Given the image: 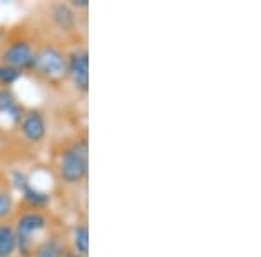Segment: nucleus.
Returning a JSON list of instances; mask_svg holds the SVG:
<instances>
[{
	"label": "nucleus",
	"instance_id": "f257e3e1",
	"mask_svg": "<svg viewBox=\"0 0 261 257\" xmlns=\"http://www.w3.org/2000/svg\"><path fill=\"white\" fill-rule=\"evenodd\" d=\"M89 172V142L86 137L71 142L61 153L60 176L66 184H79Z\"/></svg>",
	"mask_w": 261,
	"mask_h": 257
},
{
	"label": "nucleus",
	"instance_id": "f03ea898",
	"mask_svg": "<svg viewBox=\"0 0 261 257\" xmlns=\"http://www.w3.org/2000/svg\"><path fill=\"white\" fill-rule=\"evenodd\" d=\"M47 230V217L40 210H30V212L21 214L16 221V242H18V250L23 255L32 254L35 247V237Z\"/></svg>",
	"mask_w": 261,
	"mask_h": 257
},
{
	"label": "nucleus",
	"instance_id": "7ed1b4c3",
	"mask_svg": "<svg viewBox=\"0 0 261 257\" xmlns=\"http://www.w3.org/2000/svg\"><path fill=\"white\" fill-rule=\"evenodd\" d=\"M68 68V61H66V54H63L60 49L54 45H45L40 50H37V60H35V71H39L47 78H61L66 75Z\"/></svg>",
	"mask_w": 261,
	"mask_h": 257
},
{
	"label": "nucleus",
	"instance_id": "20e7f679",
	"mask_svg": "<svg viewBox=\"0 0 261 257\" xmlns=\"http://www.w3.org/2000/svg\"><path fill=\"white\" fill-rule=\"evenodd\" d=\"M0 60L4 65L12 66L19 71L33 70L35 68L37 50L28 40H14L2 50Z\"/></svg>",
	"mask_w": 261,
	"mask_h": 257
},
{
	"label": "nucleus",
	"instance_id": "39448f33",
	"mask_svg": "<svg viewBox=\"0 0 261 257\" xmlns=\"http://www.w3.org/2000/svg\"><path fill=\"white\" fill-rule=\"evenodd\" d=\"M68 68L66 75L70 77L75 91L86 94L89 91V52L84 47H77L66 56Z\"/></svg>",
	"mask_w": 261,
	"mask_h": 257
},
{
	"label": "nucleus",
	"instance_id": "423d86ee",
	"mask_svg": "<svg viewBox=\"0 0 261 257\" xmlns=\"http://www.w3.org/2000/svg\"><path fill=\"white\" fill-rule=\"evenodd\" d=\"M19 129L23 137L30 142H40L47 136V122L39 109H30L23 113V119L19 120Z\"/></svg>",
	"mask_w": 261,
	"mask_h": 257
},
{
	"label": "nucleus",
	"instance_id": "0eeeda50",
	"mask_svg": "<svg viewBox=\"0 0 261 257\" xmlns=\"http://www.w3.org/2000/svg\"><path fill=\"white\" fill-rule=\"evenodd\" d=\"M0 115L6 117L11 124H19L23 119V108H21L18 98L11 89H0Z\"/></svg>",
	"mask_w": 261,
	"mask_h": 257
},
{
	"label": "nucleus",
	"instance_id": "6e6552de",
	"mask_svg": "<svg viewBox=\"0 0 261 257\" xmlns=\"http://www.w3.org/2000/svg\"><path fill=\"white\" fill-rule=\"evenodd\" d=\"M33 257H65L66 247L60 238L49 237L33 247Z\"/></svg>",
	"mask_w": 261,
	"mask_h": 257
},
{
	"label": "nucleus",
	"instance_id": "1a4fd4ad",
	"mask_svg": "<svg viewBox=\"0 0 261 257\" xmlns=\"http://www.w3.org/2000/svg\"><path fill=\"white\" fill-rule=\"evenodd\" d=\"M18 250L14 226L0 222V257H12Z\"/></svg>",
	"mask_w": 261,
	"mask_h": 257
},
{
	"label": "nucleus",
	"instance_id": "9d476101",
	"mask_svg": "<svg viewBox=\"0 0 261 257\" xmlns=\"http://www.w3.org/2000/svg\"><path fill=\"white\" fill-rule=\"evenodd\" d=\"M53 21L65 32H70L77 23L75 18V11L71 9L68 4H56L53 7Z\"/></svg>",
	"mask_w": 261,
	"mask_h": 257
},
{
	"label": "nucleus",
	"instance_id": "9b49d317",
	"mask_svg": "<svg viewBox=\"0 0 261 257\" xmlns=\"http://www.w3.org/2000/svg\"><path fill=\"white\" fill-rule=\"evenodd\" d=\"M21 195H23L24 204L30 205L32 210H42V209H45L50 204L49 193H45V191H42V189H39V188L32 186V184L24 189V191H21Z\"/></svg>",
	"mask_w": 261,
	"mask_h": 257
},
{
	"label": "nucleus",
	"instance_id": "f8f14e48",
	"mask_svg": "<svg viewBox=\"0 0 261 257\" xmlns=\"http://www.w3.org/2000/svg\"><path fill=\"white\" fill-rule=\"evenodd\" d=\"M71 242H73L75 254L81 257H87L89 254V227L86 222H81L73 227V235H71Z\"/></svg>",
	"mask_w": 261,
	"mask_h": 257
},
{
	"label": "nucleus",
	"instance_id": "ddd939ff",
	"mask_svg": "<svg viewBox=\"0 0 261 257\" xmlns=\"http://www.w3.org/2000/svg\"><path fill=\"white\" fill-rule=\"evenodd\" d=\"M21 75H23V71L0 63V85H2L4 89H9L12 83L18 82V80L21 78Z\"/></svg>",
	"mask_w": 261,
	"mask_h": 257
},
{
	"label": "nucleus",
	"instance_id": "4468645a",
	"mask_svg": "<svg viewBox=\"0 0 261 257\" xmlns=\"http://www.w3.org/2000/svg\"><path fill=\"white\" fill-rule=\"evenodd\" d=\"M14 207H16V200L12 191H9V189H0V222L11 216Z\"/></svg>",
	"mask_w": 261,
	"mask_h": 257
},
{
	"label": "nucleus",
	"instance_id": "2eb2a0df",
	"mask_svg": "<svg viewBox=\"0 0 261 257\" xmlns=\"http://www.w3.org/2000/svg\"><path fill=\"white\" fill-rule=\"evenodd\" d=\"M11 183H12V186H14L18 191H24L28 186L32 184V181L30 178H28L27 174H24L23 170H12V174H11Z\"/></svg>",
	"mask_w": 261,
	"mask_h": 257
},
{
	"label": "nucleus",
	"instance_id": "dca6fc26",
	"mask_svg": "<svg viewBox=\"0 0 261 257\" xmlns=\"http://www.w3.org/2000/svg\"><path fill=\"white\" fill-rule=\"evenodd\" d=\"M70 7L71 9H87L89 7V0H71Z\"/></svg>",
	"mask_w": 261,
	"mask_h": 257
},
{
	"label": "nucleus",
	"instance_id": "f3484780",
	"mask_svg": "<svg viewBox=\"0 0 261 257\" xmlns=\"http://www.w3.org/2000/svg\"><path fill=\"white\" fill-rule=\"evenodd\" d=\"M65 257H81V255H79V254H75V252H66Z\"/></svg>",
	"mask_w": 261,
	"mask_h": 257
},
{
	"label": "nucleus",
	"instance_id": "a211bd4d",
	"mask_svg": "<svg viewBox=\"0 0 261 257\" xmlns=\"http://www.w3.org/2000/svg\"><path fill=\"white\" fill-rule=\"evenodd\" d=\"M0 40H2V33H0Z\"/></svg>",
	"mask_w": 261,
	"mask_h": 257
},
{
	"label": "nucleus",
	"instance_id": "6ab92c4d",
	"mask_svg": "<svg viewBox=\"0 0 261 257\" xmlns=\"http://www.w3.org/2000/svg\"><path fill=\"white\" fill-rule=\"evenodd\" d=\"M19 257H27V255H19Z\"/></svg>",
	"mask_w": 261,
	"mask_h": 257
}]
</instances>
